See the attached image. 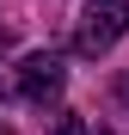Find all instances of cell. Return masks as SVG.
Listing matches in <instances>:
<instances>
[{"label": "cell", "instance_id": "6da1fadb", "mask_svg": "<svg viewBox=\"0 0 129 135\" xmlns=\"http://www.w3.org/2000/svg\"><path fill=\"white\" fill-rule=\"evenodd\" d=\"M123 31H129V0H86L74 18V55H86V61L111 55Z\"/></svg>", "mask_w": 129, "mask_h": 135}, {"label": "cell", "instance_id": "7a4b0ae2", "mask_svg": "<svg viewBox=\"0 0 129 135\" xmlns=\"http://www.w3.org/2000/svg\"><path fill=\"white\" fill-rule=\"evenodd\" d=\"M61 86H68V68H61V55L37 49V55H25V61H18V92H25V104L49 110V104L61 98Z\"/></svg>", "mask_w": 129, "mask_h": 135}, {"label": "cell", "instance_id": "3957f363", "mask_svg": "<svg viewBox=\"0 0 129 135\" xmlns=\"http://www.w3.org/2000/svg\"><path fill=\"white\" fill-rule=\"evenodd\" d=\"M49 135H92V129H86L80 110H55V117H49Z\"/></svg>", "mask_w": 129, "mask_h": 135}, {"label": "cell", "instance_id": "277c9868", "mask_svg": "<svg viewBox=\"0 0 129 135\" xmlns=\"http://www.w3.org/2000/svg\"><path fill=\"white\" fill-rule=\"evenodd\" d=\"M117 104H129V68L117 74Z\"/></svg>", "mask_w": 129, "mask_h": 135}, {"label": "cell", "instance_id": "5b68a950", "mask_svg": "<svg viewBox=\"0 0 129 135\" xmlns=\"http://www.w3.org/2000/svg\"><path fill=\"white\" fill-rule=\"evenodd\" d=\"M12 49V25H0V55H6Z\"/></svg>", "mask_w": 129, "mask_h": 135}, {"label": "cell", "instance_id": "8992f818", "mask_svg": "<svg viewBox=\"0 0 129 135\" xmlns=\"http://www.w3.org/2000/svg\"><path fill=\"white\" fill-rule=\"evenodd\" d=\"M0 135H18V129H12V123H0Z\"/></svg>", "mask_w": 129, "mask_h": 135}, {"label": "cell", "instance_id": "52a82bcc", "mask_svg": "<svg viewBox=\"0 0 129 135\" xmlns=\"http://www.w3.org/2000/svg\"><path fill=\"white\" fill-rule=\"evenodd\" d=\"M98 135H117V129H98Z\"/></svg>", "mask_w": 129, "mask_h": 135}]
</instances>
